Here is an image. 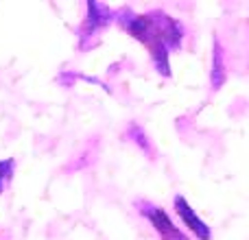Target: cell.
<instances>
[{
    "mask_svg": "<svg viewBox=\"0 0 249 240\" xmlns=\"http://www.w3.org/2000/svg\"><path fill=\"white\" fill-rule=\"evenodd\" d=\"M118 22L129 35L142 42L151 52V61L158 68L160 74L168 77L171 66H168V51L181 48L184 42V26L181 22L173 20L171 16L162 11H151L144 16H133L131 11L118 13Z\"/></svg>",
    "mask_w": 249,
    "mask_h": 240,
    "instance_id": "obj_1",
    "label": "cell"
},
{
    "mask_svg": "<svg viewBox=\"0 0 249 240\" xmlns=\"http://www.w3.org/2000/svg\"><path fill=\"white\" fill-rule=\"evenodd\" d=\"M136 207H138V212L153 225V229L158 232V236L162 240H188V236H186L179 227H175V225L171 223L168 214L162 207L153 206V203H149V201H136Z\"/></svg>",
    "mask_w": 249,
    "mask_h": 240,
    "instance_id": "obj_2",
    "label": "cell"
},
{
    "mask_svg": "<svg viewBox=\"0 0 249 240\" xmlns=\"http://www.w3.org/2000/svg\"><path fill=\"white\" fill-rule=\"evenodd\" d=\"M173 203H175V210H177V214H179V219L184 221V225L195 234V236H197L199 240H210L212 238L210 227L195 214V210L188 206V201H186L181 194H177V197L173 199Z\"/></svg>",
    "mask_w": 249,
    "mask_h": 240,
    "instance_id": "obj_3",
    "label": "cell"
},
{
    "mask_svg": "<svg viewBox=\"0 0 249 240\" xmlns=\"http://www.w3.org/2000/svg\"><path fill=\"white\" fill-rule=\"evenodd\" d=\"M225 79H228L225 55H223V48H221V42L214 37V48H212V74H210L212 90H219V87L225 83Z\"/></svg>",
    "mask_w": 249,
    "mask_h": 240,
    "instance_id": "obj_5",
    "label": "cell"
},
{
    "mask_svg": "<svg viewBox=\"0 0 249 240\" xmlns=\"http://www.w3.org/2000/svg\"><path fill=\"white\" fill-rule=\"evenodd\" d=\"M88 11L90 13H88L86 22H83V26H81V37L94 35L99 29L107 26L109 20H112V16H114L107 7H103V4H99V2H88Z\"/></svg>",
    "mask_w": 249,
    "mask_h": 240,
    "instance_id": "obj_4",
    "label": "cell"
},
{
    "mask_svg": "<svg viewBox=\"0 0 249 240\" xmlns=\"http://www.w3.org/2000/svg\"><path fill=\"white\" fill-rule=\"evenodd\" d=\"M129 137H136L138 146L144 149L149 155H153V149H151V144H149V137H146V133H142V129L138 127V124H133V127L129 129Z\"/></svg>",
    "mask_w": 249,
    "mask_h": 240,
    "instance_id": "obj_7",
    "label": "cell"
},
{
    "mask_svg": "<svg viewBox=\"0 0 249 240\" xmlns=\"http://www.w3.org/2000/svg\"><path fill=\"white\" fill-rule=\"evenodd\" d=\"M13 168H16V159H4V162H0V194H2V190L7 188L9 181H11Z\"/></svg>",
    "mask_w": 249,
    "mask_h": 240,
    "instance_id": "obj_6",
    "label": "cell"
}]
</instances>
